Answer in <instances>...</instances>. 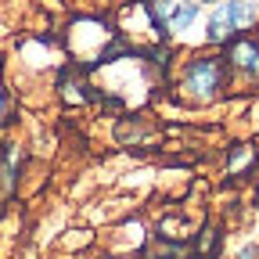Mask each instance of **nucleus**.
<instances>
[{
    "mask_svg": "<svg viewBox=\"0 0 259 259\" xmlns=\"http://www.w3.org/2000/svg\"><path fill=\"white\" fill-rule=\"evenodd\" d=\"M227 83H231V69L223 54H194L177 69V94L194 108L216 105L227 94Z\"/></svg>",
    "mask_w": 259,
    "mask_h": 259,
    "instance_id": "nucleus-1",
    "label": "nucleus"
},
{
    "mask_svg": "<svg viewBox=\"0 0 259 259\" xmlns=\"http://www.w3.org/2000/svg\"><path fill=\"white\" fill-rule=\"evenodd\" d=\"M255 22V4L252 0H216V11L205 22V40L216 47H227L234 36H245V29Z\"/></svg>",
    "mask_w": 259,
    "mask_h": 259,
    "instance_id": "nucleus-2",
    "label": "nucleus"
},
{
    "mask_svg": "<svg viewBox=\"0 0 259 259\" xmlns=\"http://www.w3.org/2000/svg\"><path fill=\"white\" fill-rule=\"evenodd\" d=\"M158 32H162V40H169V36H180V32H187L194 22L202 18V4L198 0H144Z\"/></svg>",
    "mask_w": 259,
    "mask_h": 259,
    "instance_id": "nucleus-3",
    "label": "nucleus"
},
{
    "mask_svg": "<svg viewBox=\"0 0 259 259\" xmlns=\"http://www.w3.org/2000/svg\"><path fill=\"white\" fill-rule=\"evenodd\" d=\"M223 61L231 72L259 83V36H234L223 47Z\"/></svg>",
    "mask_w": 259,
    "mask_h": 259,
    "instance_id": "nucleus-4",
    "label": "nucleus"
},
{
    "mask_svg": "<svg viewBox=\"0 0 259 259\" xmlns=\"http://www.w3.org/2000/svg\"><path fill=\"white\" fill-rule=\"evenodd\" d=\"M255 148L252 144H234L231 151H227V173L231 177H245V173H252L255 169Z\"/></svg>",
    "mask_w": 259,
    "mask_h": 259,
    "instance_id": "nucleus-5",
    "label": "nucleus"
},
{
    "mask_svg": "<svg viewBox=\"0 0 259 259\" xmlns=\"http://www.w3.org/2000/svg\"><path fill=\"white\" fill-rule=\"evenodd\" d=\"M15 122V94H11V87L0 79V130L4 126H11Z\"/></svg>",
    "mask_w": 259,
    "mask_h": 259,
    "instance_id": "nucleus-6",
    "label": "nucleus"
},
{
    "mask_svg": "<svg viewBox=\"0 0 259 259\" xmlns=\"http://www.w3.org/2000/svg\"><path fill=\"white\" fill-rule=\"evenodd\" d=\"M238 259H259V245H245V248L238 252Z\"/></svg>",
    "mask_w": 259,
    "mask_h": 259,
    "instance_id": "nucleus-7",
    "label": "nucleus"
},
{
    "mask_svg": "<svg viewBox=\"0 0 259 259\" xmlns=\"http://www.w3.org/2000/svg\"><path fill=\"white\" fill-rule=\"evenodd\" d=\"M252 202H255V209H259V180H255V194H252Z\"/></svg>",
    "mask_w": 259,
    "mask_h": 259,
    "instance_id": "nucleus-8",
    "label": "nucleus"
},
{
    "mask_svg": "<svg viewBox=\"0 0 259 259\" xmlns=\"http://www.w3.org/2000/svg\"><path fill=\"white\" fill-rule=\"evenodd\" d=\"M198 4H216V0H198Z\"/></svg>",
    "mask_w": 259,
    "mask_h": 259,
    "instance_id": "nucleus-9",
    "label": "nucleus"
},
{
    "mask_svg": "<svg viewBox=\"0 0 259 259\" xmlns=\"http://www.w3.org/2000/svg\"><path fill=\"white\" fill-rule=\"evenodd\" d=\"M255 234H259V227H255Z\"/></svg>",
    "mask_w": 259,
    "mask_h": 259,
    "instance_id": "nucleus-10",
    "label": "nucleus"
}]
</instances>
